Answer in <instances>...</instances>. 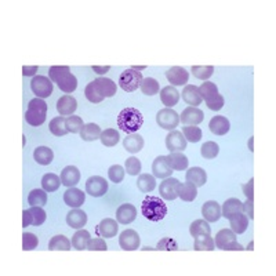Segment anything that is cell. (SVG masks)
Segmentation results:
<instances>
[{"mask_svg":"<svg viewBox=\"0 0 276 276\" xmlns=\"http://www.w3.org/2000/svg\"><path fill=\"white\" fill-rule=\"evenodd\" d=\"M101 133L103 131L100 129V126L96 125V123H87L81 129L80 138L83 141H87V142H91V141L98 140L101 137Z\"/></svg>","mask_w":276,"mask_h":276,"instance_id":"1f68e13d","label":"cell"},{"mask_svg":"<svg viewBox=\"0 0 276 276\" xmlns=\"http://www.w3.org/2000/svg\"><path fill=\"white\" fill-rule=\"evenodd\" d=\"M199 93H201L202 98H203L206 103H209L213 98H216L217 96H218V88H217V86L213 81H205V83H202L201 87H199Z\"/></svg>","mask_w":276,"mask_h":276,"instance_id":"7bdbcfd3","label":"cell"},{"mask_svg":"<svg viewBox=\"0 0 276 276\" xmlns=\"http://www.w3.org/2000/svg\"><path fill=\"white\" fill-rule=\"evenodd\" d=\"M182 134H184L185 140L190 142H199L202 138V130L196 126H185L182 127Z\"/></svg>","mask_w":276,"mask_h":276,"instance_id":"c3c4849f","label":"cell"},{"mask_svg":"<svg viewBox=\"0 0 276 276\" xmlns=\"http://www.w3.org/2000/svg\"><path fill=\"white\" fill-rule=\"evenodd\" d=\"M28 203L31 206L43 207L47 203V194L44 190H33L28 196Z\"/></svg>","mask_w":276,"mask_h":276,"instance_id":"ee69618b","label":"cell"},{"mask_svg":"<svg viewBox=\"0 0 276 276\" xmlns=\"http://www.w3.org/2000/svg\"><path fill=\"white\" fill-rule=\"evenodd\" d=\"M36 70H38V65H33V66H24L22 68V75L24 76H32L36 73Z\"/></svg>","mask_w":276,"mask_h":276,"instance_id":"be15d7a7","label":"cell"},{"mask_svg":"<svg viewBox=\"0 0 276 276\" xmlns=\"http://www.w3.org/2000/svg\"><path fill=\"white\" fill-rule=\"evenodd\" d=\"M90 242V233L86 229H79L77 232L72 236V246L76 250H84L87 249V244Z\"/></svg>","mask_w":276,"mask_h":276,"instance_id":"ab89813d","label":"cell"},{"mask_svg":"<svg viewBox=\"0 0 276 276\" xmlns=\"http://www.w3.org/2000/svg\"><path fill=\"white\" fill-rule=\"evenodd\" d=\"M76 108H77V103H76L75 97H72L69 94H65L57 101V111L61 116H70L75 114Z\"/></svg>","mask_w":276,"mask_h":276,"instance_id":"d6986e66","label":"cell"},{"mask_svg":"<svg viewBox=\"0 0 276 276\" xmlns=\"http://www.w3.org/2000/svg\"><path fill=\"white\" fill-rule=\"evenodd\" d=\"M156 123L164 130L171 131L179 125V115L171 108L160 109L156 115Z\"/></svg>","mask_w":276,"mask_h":276,"instance_id":"8992f818","label":"cell"},{"mask_svg":"<svg viewBox=\"0 0 276 276\" xmlns=\"http://www.w3.org/2000/svg\"><path fill=\"white\" fill-rule=\"evenodd\" d=\"M179 182L177 178H164L160 187H159V194L162 196L164 201H174L178 198V191H179Z\"/></svg>","mask_w":276,"mask_h":276,"instance_id":"30bf717a","label":"cell"},{"mask_svg":"<svg viewBox=\"0 0 276 276\" xmlns=\"http://www.w3.org/2000/svg\"><path fill=\"white\" fill-rule=\"evenodd\" d=\"M190 233L192 238H196L199 235H211V228L206 220H196L191 224Z\"/></svg>","mask_w":276,"mask_h":276,"instance_id":"60d3db41","label":"cell"},{"mask_svg":"<svg viewBox=\"0 0 276 276\" xmlns=\"http://www.w3.org/2000/svg\"><path fill=\"white\" fill-rule=\"evenodd\" d=\"M224 250H227V251H231V250H238V251H242V250L244 249L242 244H239L236 240H233V242H231L229 244H227V246L224 247Z\"/></svg>","mask_w":276,"mask_h":276,"instance_id":"6125c7cd","label":"cell"},{"mask_svg":"<svg viewBox=\"0 0 276 276\" xmlns=\"http://www.w3.org/2000/svg\"><path fill=\"white\" fill-rule=\"evenodd\" d=\"M72 243L69 239L64 236V235H57L54 238H51L49 243V250L55 251V250H64V251H69Z\"/></svg>","mask_w":276,"mask_h":276,"instance_id":"b9f144b4","label":"cell"},{"mask_svg":"<svg viewBox=\"0 0 276 276\" xmlns=\"http://www.w3.org/2000/svg\"><path fill=\"white\" fill-rule=\"evenodd\" d=\"M87 250H90V251H107L108 246L105 243V240L100 236V238L90 239V242L87 244Z\"/></svg>","mask_w":276,"mask_h":276,"instance_id":"9f6ffc18","label":"cell"},{"mask_svg":"<svg viewBox=\"0 0 276 276\" xmlns=\"http://www.w3.org/2000/svg\"><path fill=\"white\" fill-rule=\"evenodd\" d=\"M50 80L53 83H57V86L60 87L61 91L70 94L76 90L77 87V79L70 73L69 66L66 65H54L51 66L49 70Z\"/></svg>","mask_w":276,"mask_h":276,"instance_id":"6da1fadb","label":"cell"},{"mask_svg":"<svg viewBox=\"0 0 276 276\" xmlns=\"http://www.w3.org/2000/svg\"><path fill=\"white\" fill-rule=\"evenodd\" d=\"M146 66H133V68H131V69H134V70H138V72H140V70H142V69H145Z\"/></svg>","mask_w":276,"mask_h":276,"instance_id":"03108f58","label":"cell"},{"mask_svg":"<svg viewBox=\"0 0 276 276\" xmlns=\"http://www.w3.org/2000/svg\"><path fill=\"white\" fill-rule=\"evenodd\" d=\"M214 72V66L213 65H194L192 66V73L195 77L201 79V80H206L209 79Z\"/></svg>","mask_w":276,"mask_h":276,"instance_id":"681fc988","label":"cell"},{"mask_svg":"<svg viewBox=\"0 0 276 276\" xmlns=\"http://www.w3.org/2000/svg\"><path fill=\"white\" fill-rule=\"evenodd\" d=\"M33 157H35V160H36L39 164H42V166H49L50 163L53 162V159H54V153H53V151H51L50 148H47V146H38V148L35 149Z\"/></svg>","mask_w":276,"mask_h":276,"instance_id":"d6a6232c","label":"cell"},{"mask_svg":"<svg viewBox=\"0 0 276 276\" xmlns=\"http://www.w3.org/2000/svg\"><path fill=\"white\" fill-rule=\"evenodd\" d=\"M123 146H125V149L127 152L137 153V152H140L144 148V138L140 134H137V133L127 134V137L123 140Z\"/></svg>","mask_w":276,"mask_h":276,"instance_id":"4dcf8cb0","label":"cell"},{"mask_svg":"<svg viewBox=\"0 0 276 276\" xmlns=\"http://www.w3.org/2000/svg\"><path fill=\"white\" fill-rule=\"evenodd\" d=\"M160 100H162L163 105H166V108H171L178 104L179 93L173 86L163 87L160 91Z\"/></svg>","mask_w":276,"mask_h":276,"instance_id":"f1b7e54d","label":"cell"},{"mask_svg":"<svg viewBox=\"0 0 276 276\" xmlns=\"http://www.w3.org/2000/svg\"><path fill=\"white\" fill-rule=\"evenodd\" d=\"M61 178L57 175V174L47 173L44 174L43 178H42V187L46 192H55V191L60 188Z\"/></svg>","mask_w":276,"mask_h":276,"instance_id":"f35d334b","label":"cell"},{"mask_svg":"<svg viewBox=\"0 0 276 276\" xmlns=\"http://www.w3.org/2000/svg\"><path fill=\"white\" fill-rule=\"evenodd\" d=\"M31 88L38 98H47L53 93V81L46 76H35L31 81Z\"/></svg>","mask_w":276,"mask_h":276,"instance_id":"ba28073f","label":"cell"},{"mask_svg":"<svg viewBox=\"0 0 276 276\" xmlns=\"http://www.w3.org/2000/svg\"><path fill=\"white\" fill-rule=\"evenodd\" d=\"M49 129L51 131V134H54L55 137H62L69 133L68 129H66V118H64V116L54 118L50 122Z\"/></svg>","mask_w":276,"mask_h":276,"instance_id":"d590c367","label":"cell"},{"mask_svg":"<svg viewBox=\"0 0 276 276\" xmlns=\"http://www.w3.org/2000/svg\"><path fill=\"white\" fill-rule=\"evenodd\" d=\"M166 77L171 86H184L190 80V73L182 66H173L166 72Z\"/></svg>","mask_w":276,"mask_h":276,"instance_id":"4fadbf2b","label":"cell"},{"mask_svg":"<svg viewBox=\"0 0 276 276\" xmlns=\"http://www.w3.org/2000/svg\"><path fill=\"white\" fill-rule=\"evenodd\" d=\"M233 240H236V233L233 232L232 229H221L220 232L216 235V240H214V243H216L217 249H221L224 250V247L229 244Z\"/></svg>","mask_w":276,"mask_h":276,"instance_id":"836d02e7","label":"cell"},{"mask_svg":"<svg viewBox=\"0 0 276 276\" xmlns=\"http://www.w3.org/2000/svg\"><path fill=\"white\" fill-rule=\"evenodd\" d=\"M185 178H187V181H190L195 185L196 188H199L207 182V174L202 167H192L187 171Z\"/></svg>","mask_w":276,"mask_h":276,"instance_id":"83f0119b","label":"cell"},{"mask_svg":"<svg viewBox=\"0 0 276 276\" xmlns=\"http://www.w3.org/2000/svg\"><path fill=\"white\" fill-rule=\"evenodd\" d=\"M152 173L155 178H168L173 170L168 167L166 156H157L152 163Z\"/></svg>","mask_w":276,"mask_h":276,"instance_id":"44dd1931","label":"cell"},{"mask_svg":"<svg viewBox=\"0 0 276 276\" xmlns=\"http://www.w3.org/2000/svg\"><path fill=\"white\" fill-rule=\"evenodd\" d=\"M207 104V108L211 109V111H220V109L224 107V97H222L221 94H218L216 98H213L211 101H209Z\"/></svg>","mask_w":276,"mask_h":276,"instance_id":"680465c9","label":"cell"},{"mask_svg":"<svg viewBox=\"0 0 276 276\" xmlns=\"http://www.w3.org/2000/svg\"><path fill=\"white\" fill-rule=\"evenodd\" d=\"M144 125V116L140 111L136 108H125L122 109V112L118 116V126L120 130L125 131L127 134H133L140 130Z\"/></svg>","mask_w":276,"mask_h":276,"instance_id":"3957f363","label":"cell"},{"mask_svg":"<svg viewBox=\"0 0 276 276\" xmlns=\"http://www.w3.org/2000/svg\"><path fill=\"white\" fill-rule=\"evenodd\" d=\"M218 152H220V146L217 145L216 142H213V141H207L201 148L202 156L205 157V159H214L218 155Z\"/></svg>","mask_w":276,"mask_h":276,"instance_id":"7dc6e473","label":"cell"},{"mask_svg":"<svg viewBox=\"0 0 276 276\" xmlns=\"http://www.w3.org/2000/svg\"><path fill=\"white\" fill-rule=\"evenodd\" d=\"M83 120H81L80 116H68L66 118V129L69 133H80L81 129H83Z\"/></svg>","mask_w":276,"mask_h":276,"instance_id":"f5cc1de1","label":"cell"},{"mask_svg":"<svg viewBox=\"0 0 276 276\" xmlns=\"http://www.w3.org/2000/svg\"><path fill=\"white\" fill-rule=\"evenodd\" d=\"M253 187H254V178H251L247 184H244L243 187H242L243 194L246 195L247 199H250V201H253V198H254V191H253Z\"/></svg>","mask_w":276,"mask_h":276,"instance_id":"91938a15","label":"cell"},{"mask_svg":"<svg viewBox=\"0 0 276 276\" xmlns=\"http://www.w3.org/2000/svg\"><path fill=\"white\" fill-rule=\"evenodd\" d=\"M86 201V194L83 191L77 190V188H68L64 194V202L66 206L72 207V209H79V207Z\"/></svg>","mask_w":276,"mask_h":276,"instance_id":"5bb4252c","label":"cell"},{"mask_svg":"<svg viewBox=\"0 0 276 276\" xmlns=\"http://www.w3.org/2000/svg\"><path fill=\"white\" fill-rule=\"evenodd\" d=\"M166 146L170 152H182L187 148V140H185L182 131L173 130L170 131L166 137Z\"/></svg>","mask_w":276,"mask_h":276,"instance_id":"7c38bea8","label":"cell"},{"mask_svg":"<svg viewBox=\"0 0 276 276\" xmlns=\"http://www.w3.org/2000/svg\"><path fill=\"white\" fill-rule=\"evenodd\" d=\"M108 177L109 179L115 182V184H119L125 178V168L119 166V164H114L111 166L108 170Z\"/></svg>","mask_w":276,"mask_h":276,"instance_id":"816d5d0a","label":"cell"},{"mask_svg":"<svg viewBox=\"0 0 276 276\" xmlns=\"http://www.w3.org/2000/svg\"><path fill=\"white\" fill-rule=\"evenodd\" d=\"M198 196V190L196 187L190 181H187L184 184L179 185L178 198H181V201L184 202H194Z\"/></svg>","mask_w":276,"mask_h":276,"instance_id":"e575fe53","label":"cell"},{"mask_svg":"<svg viewBox=\"0 0 276 276\" xmlns=\"http://www.w3.org/2000/svg\"><path fill=\"white\" fill-rule=\"evenodd\" d=\"M202 216L207 222H217L221 218V206L216 201L206 202L202 207Z\"/></svg>","mask_w":276,"mask_h":276,"instance_id":"ffe728a7","label":"cell"},{"mask_svg":"<svg viewBox=\"0 0 276 276\" xmlns=\"http://www.w3.org/2000/svg\"><path fill=\"white\" fill-rule=\"evenodd\" d=\"M108 182L100 175H93L86 181V192L93 198H100L107 194Z\"/></svg>","mask_w":276,"mask_h":276,"instance_id":"9c48e42d","label":"cell"},{"mask_svg":"<svg viewBox=\"0 0 276 276\" xmlns=\"http://www.w3.org/2000/svg\"><path fill=\"white\" fill-rule=\"evenodd\" d=\"M125 170L130 175H138L141 171V162L134 156L129 157L125 163Z\"/></svg>","mask_w":276,"mask_h":276,"instance_id":"db71d44e","label":"cell"},{"mask_svg":"<svg viewBox=\"0 0 276 276\" xmlns=\"http://www.w3.org/2000/svg\"><path fill=\"white\" fill-rule=\"evenodd\" d=\"M214 249H216V243L210 235H199L195 238L196 251H213Z\"/></svg>","mask_w":276,"mask_h":276,"instance_id":"74e56055","label":"cell"},{"mask_svg":"<svg viewBox=\"0 0 276 276\" xmlns=\"http://www.w3.org/2000/svg\"><path fill=\"white\" fill-rule=\"evenodd\" d=\"M209 129L216 136H225L231 129V125L225 116H214L209 123Z\"/></svg>","mask_w":276,"mask_h":276,"instance_id":"484cf974","label":"cell"},{"mask_svg":"<svg viewBox=\"0 0 276 276\" xmlns=\"http://www.w3.org/2000/svg\"><path fill=\"white\" fill-rule=\"evenodd\" d=\"M39 239L36 238V235L33 233H24L22 235V250H33L38 247Z\"/></svg>","mask_w":276,"mask_h":276,"instance_id":"11a10c76","label":"cell"},{"mask_svg":"<svg viewBox=\"0 0 276 276\" xmlns=\"http://www.w3.org/2000/svg\"><path fill=\"white\" fill-rule=\"evenodd\" d=\"M94 86L98 90V93L103 96L104 98H111L114 97L118 90V86L114 80L107 79V77H97L94 80Z\"/></svg>","mask_w":276,"mask_h":276,"instance_id":"e0dca14e","label":"cell"},{"mask_svg":"<svg viewBox=\"0 0 276 276\" xmlns=\"http://www.w3.org/2000/svg\"><path fill=\"white\" fill-rule=\"evenodd\" d=\"M236 213H243V203L239 201L238 198H231V199L225 201V203L221 207V216L229 218Z\"/></svg>","mask_w":276,"mask_h":276,"instance_id":"f546056e","label":"cell"},{"mask_svg":"<svg viewBox=\"0 0 276 276\" xmlns=\"http://www.w3.org/2000/svg\"><path fill=\"white\" fill-rule=\"evenodd\" d=\"M144 80L142 73L134 69H126L120 73L119 86L127 93L136 91L138 87H141V83Z\"/></svg>","mask_w":276,"mask_h":276,"instance_id":"5b68a950","label":"cell"},{"mask_svg":"<svg viewBox=\"0 0 276 276\" xmlns=\"http://www.w3.org/2000/svg\"><path fill=\"white\" fill-rule=\"evenodd\" d=\"M137 187L144 194L152 192L156 188V178L151 174H141L138 177V181H137Z\"/></svg>","mask_w":276,"mask_h":276,"instance_id":"8d00e7d4","label":"cell"},{"mask_svg":"<svg viewBox=\"0 0 276 276\" xmlns=\"http://www.w3.org/2000/svg\"><path fill=\"white\" fill-rule=\"evenodd\" d=\"M203 119H205L203 112L199 108H196V107H188L187 109H184L182 114H181V118H179V120L185 126L199 125V123L203 122Z\"/></svg>","mask_w":276,"mask_h":276,"instance_id":"9a60e30c","label":"cell"},{"mask_svg":"<svg viewBox=\"0 0 276 276\" xmlns=\"http://www.w3.org/2000/svg\"><path fill=\"white\" fill-rule=\"evenodd\" d=\"M141 91L145 96H155L159 93V83L153 77H146L141 83Z\"/></svg>","mask_w":276,"mask_h":276,"instance_id":"bcb514c9","label":"cell"},{"mask_svg":"<svg viewBox=\"0 0 276 276\" xmlns=\"http://www.w3.org/2000/svg\"><path fill=\"white\" fill-rule=\"evenodd\" d=\"M118 222L114 218H105L96 228V233L101 238H115L118 233Z\"/></svg>","mask_w":276,"mask_h":276,"instance_id":"2e32d148","label":"cell"},{"mask_svg":"<svg viewBox=\"0 0 276 276\" xmlns=\"http://www.w3.org/2000/svg\"><path fill=\"white\" fill-rule=\"evenodd\" d=\"M166 162H167L168 167L171 170H177V171L185 170L190 164L188 157L185 156L182 152H170V155L166 156Z\"/></svg>","mask_w":276,"mask_h":276,"instance_id":"7402d4cb","label":"cell"},{"mask_svg":"<svg viewBox=\"0 0 276 276\" xmlns=\"http://www.w3.org/2000/svg\"><path fill=\"white\" fill-rule=\"evenodd\" d=\"M141 213L146 220L159 222L167 216V206L159 196H146L141 205Z\"/></svg>","mask_w":276,"mask_h":276,"instance_id":"7a4b0ae2","label":"cell"},{"mask_svg":"<svg viewBox=\"0 0 276 276\" xmlns=\"http://www.w3.org/2000/svg\"><path fill=\"white\" fill-rule=\"evenodd\" d=\"M140 236L134 229H126L120 233L119 244L120 247L126 251H133L140 247Z\"/></svg>","mask_w":276,"mask_h":276,"instance_id":"8fae6325","label":"cell"},{"mask_svg":"<svg viewBox=\"0 0 276 276\" xmlns=\"http://www.w3.org/2000/svg\"><path fill=\"white\" fill-rule=\"evenodd\" d=\"M100 140L103 142V145L105 146H115L120 140V136L118 131L115 130V129H107V130H104L101 133V137H100Z\"/></svg>","mask_w":276,"mask_h":276,"instance_id":"f6af8a7d","label":"cell"},{"mask_svg":"<svg viewBox=\"0 0 276 276\" xmlns=\"http://www.w3.org/2000/svg\"><path fill=\"white\" fill-rule=\"evenodd\" d=\"M84 96H86L87 100L93 104H100L104 100L103 96L98 93V90L96 88V86H94V81L87 84L86 90H84Z\"/></svg>","mask_w":276,"mask_h":276,"instance_id":"f907efd6","label":"cell"},{"mask_svg":"<svg viewBox=\"0 0 276 276\" xmlns=\"http://www.w3.org/2000/svg\"><path fill=\"white\" fill-rule=\"evenodd\" d=\"M156 250H167V251H177L178 244L177 242L171 238H164L162 240H159V243L156 246Z\"/></svg>","mask_w":276,"mask_h":276,"instance_id":"6f0895ef","label":"cell"},{"mask_svg":"<svg viewBox=\"0 0 276 276\" xmlns=\"http://www.w3.org/2000/svg\"><path fill=\"white\" fill-rule=\"evenodd\" d=\"M243 211H246L247 213V216H249L250 220H253L254 218V210H253V201H250V199H247V201L243 203Z\"/></svg>","mask_w":276,"mask_h":276,"instance_id":"94428289","label":"cell"},{"mask_svg":"<svg viewBox=\"0 0 276 276\" xmlns=\"http://www.w3.org/2000/svg\"><path fill=\"white\" fill-rule=\"evenodd\" d=\"M137 218V209L133 205L125 203V205H120L119 209L116 210V220L119 224L127 225L131 224Z\"/></svg>","mask_w":276,"mask_h":276,"instance_id":"ac0fdd59","label":"cell"},{"mask_svg":"<svg viewBox=\"0 0 276 276\" xmlns=\"http://www.w3.org/2000/svg\"><path fill=\"white\" fill-rule=\"evenodd\" d=\"M87 214L80 209H73L66 214V224L73 229H81L86 225Z\"/></svg>","mask_w":276,"mask_h":276,"instance_id":"d4e9b609","label":"cell"},{"mask_svg":"<svg viewBox=\"0 0 276 276\" xmlns=\"http://www.w3.org/2000/svg\"><path fill=\"white\" fill-rule=\"evenodd\" d=\"M46 114H47V104L42 98H33L29 101V108L25 114V120L28 125L42 126L46 122Z\"/></svg>","mask_w":276,"mask_h":276,"instance_id":"277c9868","label":"cell"},{"mask_svg":"<svg viewBox=\"0 0 276 276\" xmlns=\"http://www.w3.org/2000/svg\"><path fill=\"white\" fill-rule=\"evenodd\" d=\"M182 100L188 104L190 107H198L201 105L203 98H202L201 93H199V87L195 84H187L182 90Z\"/></svg>","mask_w":276,"mask_h":276,"instance_id":"cb8c5ba5","label":"cell"},{"mask_svg":"<svg viewBox=\"0 0 276 276\" xmlns=\"http://www.w3.org/2000/svg\"><path fill=\"white\" fill-rule=\"evenodd\" d=\"M46 211L42 207L32 206L28 210L22 211V227L27 228L29 225H35L39 227L46 221Z\"/></svg>","mask_w":276,"mask_h":276,"instance_id":"52a82bcc","label":"cell"},{"mask_svg":"<svg viewBox=\"0 0 276 276\" xmlns=\"http://www.w3.org/2000/svg\"><path fill=\"white\" fill-rule=\"evenodd\" d=\"M61 182L62 185H65L68 188L75 187L76 184H79L80 181V171L77 170L75 166H66L62 171H61Z\"/></svg>","mask_w":276,"mask_h":276,"instance_id":"603a6c76","label":"cell"},{"mask_svg":"<svg viewBox=\"0 0 276 276\" xmlns=\"http://www.w3.org/2000/svg\"><path fill=\"white\" fill-rule=\"evenodd\" d=\"M94 72H97L98 75H104V73H107L109 69H111V66L107 65V66H98V65H93L91 66Z\"/></svg>","mask_w":276,"mask_h":276,"instance_id":"e7e4bbea","label":"cell"},{"mask_svg":"<svg viewBox=\"0 0 276 276\" xmlns=\"http://www.w3.org/2000/svg\"><path fill=\"white\" fill-rule=\"evenodd\" d=\"M228 220H229L231 229L238 235L246 232V229L249 227V217L244 216L243 213H236V214L229 217Z\"/></svg>","mask_w":276,"mask_h":276,"instance_id":"4316f807","label":"cell"}]
</instances>
